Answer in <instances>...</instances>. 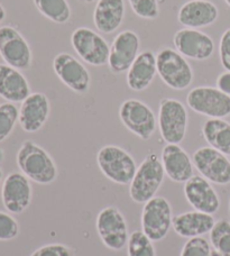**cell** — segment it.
<instances>
[{"mask_svg": "<svg viewBox=\"0 0 230 256\" xmlns=\"http://www.w3.org/2000/svg\"><path fill=\"white\" fill-rule=\"evenodd\" d=\"M16 162L22 174L35 184L48 186L58 179V170L53 158L34 142L25 140L20 145Z\"/></svg>", "mask_w": 230, "mask_h": 256, "instance_id": "1", "label": "cell"}, {"mask_svg": "<svg viewBox=\"0 0 230 256\" xmlns=\"http://www.w3.org/2000/svg\"><path fill=\"white\" fill-rule=\"evenodd\" d=\"M165 172L160 156L156 153L147 154L137 166L134 178L130 184V199L142 204L156 196L162 186Z\"/></svg>", "mask_w": 230, "mask_h": 256, "instance_id": "2", "label": "cell"}, {"mask_svg": "<svg viewBox=\"0 0 230 256\" xmlns=\"http://www.w3.org/2000/svg\"><path fill=\"white\" fill-rule=\"evenodd\" d=\"M96 164L101 173L114 184H130L137 164L135 158L125 148L117 145H106L96 153Z\"/></svg>", "mask_w": 230, "mask_h": 256, "instance_id": "3", "label": "cell"}, {"mask_svg": "<svg viewBox=\"0 0 230 256\" xmlns=\"http://www.w3.org/2000/svg\"><path fill=\"white\" fill-rule=\"evenodd\" d=\"M188 114L180 100L163 98L160 102L158 126L166 144H180L186 136Z\"/></svg>", "mask_w": 230, "mask_h": 256, "instance_id": "4", "label": "cell"}, {"mask_svg": "<svg viewBox=\"0 0 230 256\" xmlns=\"http://www.w3.org/2000/svg\"><path fill=\"white\" fill-rule=\"evenodd\" d=\"M158 74L168 88L184 90L193 82V70L188 58L176 50L165 48L156 54Z\"/></svg>", "mask_w": 230, "mask_h": 256, "instance_id": "5", "label": "cell"}, {"mask_svg": "<svg viewBox=\"0 0 230 256\" xmlns=\"http://www.w3.org/2000/svg\"><path fill=\"white\" fill-rule=\"evenodd\" d=\"M172 206L164 196H154L142 209V230L153 242L163 240L168 235L173 222Z\"/></svg>", "mask_w": 230, "mask_h": 256, "instance_id": "6", "label": "cell"}, {"mask_svg": "<svg viewBox=\"0 0 230 256\" xmlns=\"http://www.w3.org/2000/svg\"><path fill=\"white\" fill-rule=\"evenodd\" d=\"M96 230L106 248L122 250L127 246L130 232L125 216L114 206L101 209L96 219Z\"/></svg>", "mask_w": 230, "mask_h": 256, "instance_id": "7", "label": "cell"}, {"mask_svg": "<svg viewBox=\"0 0 230 256\" xmlns=\"http://www.w3.org/2000/svg\"><path fill=\"white\" fill-rule=\"evenodd\" d=\"M188 107L199 115L209 118H224L230 115V96L217 86H202L190 90L186 96Z\"/></svg>", "mask_w": 230, "mask_h": 256, "instance_id": "8", "label": "cell"}, {"mask_svg": "<svg viewBox=\"0 0 230 256\" xmlns=\"http://www.w3.org/2000/svg\"><path fill=\"white\" fill-rule=\"evenodd\" d=\"M71 45L84 62L92 66L108 64L110 46L107 40L89 27H79L71 35Z\"/></svg>", "mask_w": 230, "mask_h": 256, "instance_id": "9", "label": "cell"}, {"mask_svg": "<svg viewBox=\"0 0 230 256\" xmlns=\"http://www.w3.org/2000/svg\"><path fill=\"white\" fill-rule=\"evenodd\" d=\"M122 125L142 140H148L158 127V120L148 104L138 99H127L119 107Z\"/></svg>", "mask_w": 230, "mask_h": 256, "instance_id": "10", "label": "cell"}, {"mask_svg": "<svg viewBox=\"0 0 230 256\" xmlns=\"http://www.w3.org/2000/svg\"><path fill=\"white\" fill-rule=\"evenodd\" d=\"M0 56L6 64L17 70H27L33 62L30 44L15 27H0Z\"/></svg>", "mask_w": 230, "mask_h": 256, "instance_id": "11", "label": "cell"}, {"mask_svg": "<svg viewBox=\"0 0 230 256\" xmlns=\"http://www.w3.org/2000/svg\"><path fill=\"white\" fill-rule=\"evenodd\" d=\"M192 161L200 176L211 184L218 186L230 184V160L227 155L210 146H204L193 153Z\"/></svg>", "mask_w": 230, "mask_h": 256, "instance_id": "12", "label": "cell"}, {"mask_svg": "<svg viewBox=\"0 0 230 256\" xmlns=\"http://www.w3.org/2000/svg\"><path fill=\"white\" fill-rule=\"evenodd\" d=\"M53 71L64 86L76 94H86L91 86V74L84 63L66 52L54 56Z\"/></svg>", "mask_w": 230, "mask_h": 256, "instance_id": "13", "label": "cell"}, {"mask_svg": "<svg viewBox=\"0 0 230 256\" xmlns=\"http://www.w3.org/2000/svg\"><path fill=\"white\" fill-rule=\"evenodd\" d=\"M33 199L30 180L22 172H12L4 178L2 186V200L4 209L20 214L30 207Z\"/></svg>", "mask_w": 230, "mask_h": 256, "instance_id": "14", "label": "cell"}, {"mask_svg": "<svg viewBox=\"0 0 230 256\" xmlns=\"http://www.w3.org/2000/svg\"><path fill=\"white\" fill-rule=\"evenodd\" d=\"M173 44L176 51L188 60H209L214 52L212 38L200 30L186 28V27L178 30L174 34Z\"/></svg>", "mask_w": 230, "mask_h": 256, "instance_id": "15", "label": "cell"}, {"mask_svg": "<svg viewBox=\"0 0 230 256\" xmlns=\"http://www.w3.org/2000/svg\"><path fill=\"white\" fill-rule=\"evenodd\" d=\"M140 40L135 32L130 30H122L116 35L112 45L108 66L112 73H124L130 70L140 54Z\"/></svg>", "mask_w": 230, "mask_h": 256, "instance_id": "16", "label": "cell"}, {"mask_svg": "<svg viewBox=\"0 0 230 256\" xmlns=\"http://www.w3.org/2000/svg\"><path fill=\"white\" fill-rule=\"evenodd\" d=\"M184 196L196 212L214 214L220 208V198L217 191L206 179L201 176H193L183 186Z\"/></svg>", "mask_w": 230, "mask_h": 256, "instance_id": "17", "label": "cell"}, {"mask_svg": "<svg viewBox=\"0 0 230 256\" xmlns=\"http://www.w3.org/2000/svg\"><path fill=\"white\" fill-rule=\"evenodd\" d=\"M50 114V104L48 96L42 92H34L22 102L18 122L22 130L33 134L42 130Z\"/></svg>", "mask_w": 230, "mask_h": 256, "instance_id": "18", "label": "cell"}, {"mask_svg": "<svg viewBox=\"0 0 230 256\" xmlns=\"http://www.w3.org/2000/svg\"><path fill=\"white\" fill-rule=\"evenodd\" d=\"M165 176L176 184H186L194 176V164L180 144H166L160 153Z\"/></svg>", "mask_w": 230, "mask_h": 256, "instance_id": "19", "label": "cell"}, {"mask_svg": "<svg viewBox=\"0 0 230 256\" xmlns=\"http://www.w3.org/2000/svg\"><path fill=\"white\" fill-rule=\"evenodd\" d=\"M219 9L209 0H190L178 12V22L186 28L200 30L217 22Z\"/></svg>", "mask_w": 230, "mask_h": 256, "instance_id": "20", "label": "cell"}, {"mask_svg": "<svg viewBox=\"0 0 230 256\" xmlns=\"http://www.w3.org/2000/svg\"><path fill=\"white\" fill-rule=\"evenodd\" d=\"M214 224V214L193 210L174 216L172 228L178 236L188 240L209 234Z\"/></svg>", "mask_w": 230, "mask_h": 256, "instance_id": "21", "label": "cell"}, {"mask_svg": "<svg viewBox=\"0 0 230 256\" xmlns=\"http://www.w3.org/2000/svg\"><path fill=\"white\" fill-rule=\"evenodd\" d=\"M158 74L156 54L152 51H142L136 58L127 71V86L132 91H144L152 84Z\"/></svg>", "mask_w": 230, "mask_h": 256, "instance_id": "22", "label": "cell"}, {"mask_svg": "<svg viewBox=\"0 0 230 256\" xmlns=\"http://www.w3.org/2000/svg\"><path fill=\"white\" fill-rule=\"evenodd\" d=\"M30 94V86L22 73L8 64H0V97L7 102H22Z\"/></svg>", "mask_w": 230, "mask_h": 256, "instance_id": "23", "label": "cell"}, {"mask_svg": "<svg viewBox=\"0 0 230 256\" xmlns=\"http://www.w3.org/2000/svg\"><path fill=\"white\" fill-rule=\"evenodd\" d=\"M126 8L124 0H99L94 10L96 28L102 34H112L122 26Z\"/></svg>", "mask_w": 230, "mask_h": 256, "instance_id": "24", "label": "cell"}, {"mask_svg": "<svg viewBox=\"0 0 230 256\" xmlns=\"http://www.w3.org/2000/svg\"><path fill=\"white\" fill-rule=\"evenodd\" d=\"M202 135L210 148L230 156V122L222 118H209L202 126Z\"/></svg>", "mask_w": 230, "mask_h": 256, "instance_id": "25", "label": "cell"}, {"mask_svg": "<svg viewBox=\"0 0 230 256\" xmlns=\"http://www.w3.org/2000/svg\"><path fill=\"white\" fill-rule=\"evenodd\" d=\"M35 7L55 24L63 25L71 20L72 10L68 0H33Z\"/></svg>", "mask_w": 230, "mask_h": 256, "instance_id": "26", "label": "cell"}, {"mask_svg": "<svg viewBox=\"0 0 230 256\" xmlns=\"http://www.w3.org/2000/svg\"><path fill=\"white\" fill-rule=\"evenodd\" d=\"M209 235L212 248L222 256H230V222L227 219H219Z\"/></svg>", "mask_w": 230, "mask_h": 256, "instance_id": "27", "label": "cell"}, {"mask_svg": "<svg viewBox=\"0 0 230 256\" xmlns=\"http://www.w3.org/2000/svg\"><path fill=\"white\" fill-rule=\"evenodd\" d=\"M154 242L142 230H134L130 234L127 242L128 256H156Z\"/></svg>", "mask_w": 230, "mask_h": 256, "instance_id": "28", "label": "cell"}, {"mask_svg": "<svg viewBox=\"0 0 230 256\" xmlns=\"http://www.w3.org/2000/svg\"><path fill=\"white\" fill-rule=\"evenodd\" d=\"M18 116L20 109L15 104L4 102L0 104V143L10 136L18 122Z\"/></svg>", "mask_w": 230, "mask_h": 256, "instance_id": "29", "label": "cell"}, {"mask_svg": "<svg viewBox=\"0 0 230 256\" xmlns=\"http://www.w3.org/2000/svg\"><path fill=\"white\" fill-rule=\"evenodd\" d=\"M132 10L142 20H156L160 15L158 0H128Z\"/></svg>", "mask_w": 230, "mask_h": 256, "instance_id": "30", "label": "cell"}, {"mask_svg": "<svg viewBox=\"0 0 230 256\" xmlns=\"http://www.w3.org/2000/svg\"><path fill=\"white\" fill-rule=\"evenodd\" d=\"M211 250L212 246L204 236L193 237L184 243L180 256H210Z\"/></svg>", "mask_w": 230, "mask_h": 256, "instance_id": "31", "label": "cell"}, {"mask_svg": "<svg viewBox=\"0 0 230 256\" xmlns=\"http://www.w3.org/2000/svg\"><path fill=\"white\" fill-rule=\"evenodd\" d=\"M20 235V224L10 212H0V240L8 242Z\"/></svg>", "mask_w": 230, "mask_h": 256, "instance_id": "32", "label": "cell"}, {"mask_svg": "<svg viewBox=\"0 0 230 256\" xmlns=\"http://www.w3.org/2000/svg\"><path fill=\"white\" fill-rule=\"evenodd\" d=\"M30 256H74V252L66 245L53 243L40 246Z\"/></svg>", "mask_w": 230, "mask_h": 256, "instance_id": "33", "label": "cell"}, {"mask_svg": "<svg viewBox=\"0 0 230 256\" xmlns=\"http://www.w3.org/2000/svg\"><path fill=\"white\" fill-rule=\"evenodd\" d=\"M219 58L224 70L230 71V28L224 30L220 38Z\"/></svg>", "mask_w": 230, "mask_h": 256, "instance_id": "34", "label": "cell"}, {"mask_svg": "<svg viewBox=\"0 0 230 256\" xmlns=\"http://www.w3.org/2000/svg\"><path fill=\"white\" fill-rule=\"evenodd\" d=\"M217 88L224 94L230 96V71H224L217 78Z\"/></svg>", "mask_w": 230, "mask_h": 256, "instance_id": "35", "label": "cell"}, {"mask_svg": "<svg viewBox=\"0 0 230 256\" xmlns=\"http://www.w3.org/2000/svg\"><path fill=\"white\" fill-rule=\"evenodd\" d=\"M4 18H6V9H4L2 4H0V24L4 20Z\"/></svg>", "mask_w": 230, "mask_h": 256, "instance_id": "36", "label": "cell"}, {"mask_svg": "<svg viewBox=\"0 0 230 256\" xmlns=\"http://www.w3.org/2000/svg\"><path fill=\"white\" fill-rule=\"evenodd\" d=\"M210 256H222V255L220 254L218 250H216L212 248V250H211V253H210Z\"/></svg>", "mask_w": 230, "mask_h": 256, "instance_id": "37", "label": "cell"}, {"mask_svg": "<svg viewBox=\"0 0 230 256\" xmlns=\"http://www.w3.org/2000/svg\"><path fill=\"white\" fill-rule=\"evenodd\" d=\"M2 178H4V172H2V168H0V184H2Z\"/></svg>", "mask_w": 230, "mask_h": 256, "instance_id": "38", "label": "cell"}, {"mask_svg": "<svg viewBox=\"0 0 230 256\" xmlns=\"http://www.w3.org/2000/svg\"><path fill=\"white\" fill-rule=\"evenodd\" d=\"M81 2H98L99 0H81Z\"/></svg>", "mask_w": 230, "mask_h": 256, "instance_id": "39", "label": "cell"}, {"mask_svg": "<svg viewBox=\"0 0 230 256\" xmlns=\"http://www.w3.org/2000/svg\"><path fill=\"white\" fill-rule=\"evenodd\" d=\"M2 158H4V152H2V150H0V162L2 161Z\"/></svg>", "mask_w": 230, "mask_h": 256, "instance_id": "40", "label": "cell"}, {"mask_svg": "<svg viewBox=\"0 0 230 256\" xmlns=\"http://www.w3.org/2000/svg\"><path fill=\"white\" fill-rule=\"evenodd\" d=\"M224 2H226V4H228V6L230 7V0H224Z\"/></svg>", "mask_w": 230, "mask_h": 256, "instance_id": "41", "label": "cell"}, {"mask_svg": "<svg viewBox=\"0 0 230 256\" xmlns=\"http://www.w3.org/2000/svg\"><path fill=\"white\" fill-rule=\"evenodd\" d=\"M229 214H230V200H229Z\"/></svg>", "mask_w": 230, "mask_h": 256, "instance_id": "42", "label": "cell"}]
</instances>
